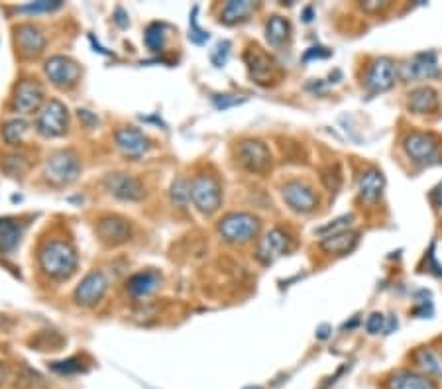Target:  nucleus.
Here are the masks:
<instances>
[{
	"instance_id": "f257e3e1",
	"label": "nucleus",
	"mask_w": 442,
	"mask_h": 389,
	"mask_svg": "<svg viewBox=\"0 0 442 389\" xmlns=\"http://www.w3.org/2000/svg\"><path fill=\"white\" fill-rule=\"evenodd\" d=\"M40 265L49 277L65 280L77 268V253L71 246L61 240H54L40 250Z\"/></svg>"
},
{
	"instance_id": "f03ea898",
	"label": "nucleus",
	"mask_w": 442,
	"mask_h": 389,
	"mask_svg": "<svg viewBox=\"0 0 442 389\" xmlns=\"http://www.w3.org/2000/svg\"><path fill=\"white\" fill-rule=\"evenodd\" d=\"M218 232L226 242L242 244L260 232V220L248 213H230L218 222Z\"/></svg>"
},
{
	"instance_id": "7ed1b4c3",
	"label": "nucleus",
	"mask_w": 442,
	"mask_h": 389,
	"mask_svg": "<svg viewBox=\"0 0 442 389\" xmlns=\"http://www.w3.org/2000/svg\"><path fill=\"white\" fill-rule=\"evenodd\" d=\"M191 199L195 207L199 208L203 215H213L217 213L220 203H222V189L220 183L213 175H197L191 181Z\"/></svg>"
},
{
	"instance_id": "20e7f679",
	"label": "nucleus",
	"mask_w": 442,
	"mask_h": 389,
	"mask_svg": "<svg viewBox=\"0 0 442 389\" xmlns=\"http://www.w3.org/2000/svg\"><path fill=\"white\" fill-rule=\"evenodd\" d=\"M79 172H81V163L77 155L73 152H57L45 163L44 175L54 185H69L79 177Z\"/></svg>"
},
{
	"instance_id": "39448f33",
	"label": "nucleus",
	"mask_w": 442,
	"mask_h": 389,
	"mask_svg": "<svg viewBox=\"0 0 442 389\" xmlns=\"http://www.w3.org/2000/svg\"><path fill=\"white\" fill-rule=\"evenodd\" d=\"M398 79V69L395 64L389 57H378L374 59L364 75V87L370 95H379V92L389 91Z\"/></svg>"
},
{
	"instance_id": "423d86ee",
	"label": "nucleus",
	"mask_w": 442,
	"mask_h": 389,
	"mask_svg": "<svg viewBox=\"0 0 442 389\" xmlns=\"http://www.w3.org/2000/svg\"><path fill=\"white\" fill-rule=\"evenodd\" d=\"M69 124V114L61 100H49L37 116V132L45 138L64 136Z\"/></svg>"
},
{
	"instance_id": "0eeeda50",
	"label": "nucleus",
	"mask_w": 442,
	"mask_h": 389,
	"mask_svg": "<svg viewBox=\"0 0 442 389\" xmlns=\"http://www.w3.org/2000/svg\"><path fill=\"white\" fill-rule=\"evenodd\" d=\"M403 150L413 162L426 165V163L434 162V157L438 155L441 142H438V138L429 134V132H411L403 140Z\"/></svg>"
},
{
	"instance_id": "6e6552de",
	"label": "nucleus",
	"mask_w": 442,
	"mask_h": 389,
	"mask_svg": "<svg viewBox=\"0 0 442 389\" xmlns=\"http://www.w3.org/2000/svg\"><path fill=\"white\" fill-rule=\"evenodd\" d=\"M238 162L244 169L252 173H265L271 167V154L268 145L260 140H244L236 150Z\"/></svg>"
},
{
	"instance_id": "1a4fd4ad",
	"label": "nucleus",
	"mask_w": 442,
	"mask_h": 389,
	"mask_svg": "<svg viewBox=\"0 0 442 389\" xmlns=\"http://www.w3.org/2000/svg\"><path fill=\"white\" fill-rule=\"evenodd\" d=\"M45 75L49 77V81L54 83L59 89H67L73 87L81 77V67L75 64L73 59L65 57V55H54L49 57L44 65Z\"/></svg>"
},
{
	"instance_id": "9d476101",
	"label": "nucleus",
	"mask_w": 442,
	"mask_h": 389,
	"mask_svg": "<svg viewBox=\"0 0 442 389\" xmlns=\"http://www.w3.org/2000/svg\"><path fill=\"white\" fill-rule=\"evenodd\" d=\"M438 73H441V67H438V55H436V52L417 54L405 65H401V79L403 81L433 79Z\"/></svg>"
},
{
	"instance_id": "9b49d317",
	"label": "nucleus",
	"mask_w": 442,
	"mask_h": 389,
	"mask_svg": "<svg viewBox=\"0 0 442 389\" xmlns=\"http://www.w3.org/2000/svg\"><path fill=\"white\" fill-rule=\"evenodd\" d=\"M281 197L295 213H311L318 207V197L313 187L301 181L285 183L281 189Z\"/></svg>"
},
{
	"instance_id": "f8f14e48",
	"label": "nucleus",
	"mask_w": 442,
	"mask_h": 389,
	"mask_svg": "<svg viewBox=\"0 0 442 389\" xmlns=\"http://www.w3.org/2000/svg\"><path fill=\"white\" fill-rule=\"evenodd\" d=\"M289 244H291V238H289L287 232H283L281 228H271L270 232H265V236L260 240L256 258L263 265H270L287 252Z\"/></svg>"
},
{
	"instance_id": "ddd939ff",
	"label": "nucleus",
	"mask_w": 442,
	"mask_h": 389,
	"mask_svg": "<svg viewBox=\"0 0 442 389\" xmlns=\"http://www.w3.org/2000/svg\"><path fill=\"white\" fill-rule=\"evenodd\" d=\"M42 102H44V87L36 79H24L16 85L12 104L18 112L32 114L42 107Z\"/></svg>"
},
{
	"instance_id": "4468645a",
	"label": "nucleus",
	"mask_w": 442,
	"mask_h": 389,
	"mask_svg": "<svg viewBox=\"0 0 442 389\" xmlns=\"http://www.w3.org/2000/svg\"><path fill=\"white\" fill-rule=\"evenodd\" d=\"M244 61L248 65V71H250V77L253 81L260 83V85H270L273 73H275V61L263 52L262 47H248L244 54Z\"/></svg>"
},
{
	"instance_id": "2eb2a0df",
	"label": "nucleus",
	"mask_w": 442,
	"mask_h": 389,
	"mask_svg": "<svg viewBox=\"0 0 442 389\" xmlns=\"http://www.w3.org/2000/svg\"><path fill=\"white\" fill-rule=\"evenodd\" d=\"M104 187L122 201H140L144 197V185L128 173H110L104 177Z\"/></svg>"
},
{
	"instance_id": "dca6fc26",
	"label": "nucleus",
	"mask_w": 442,
	"mask_h": 389,
	"mask_svg": "<svg viewBox=\"0 0 442 389\" xmlns=\"http://www.w3.org/2000/svg\"><path fill=\"white\" fill-rule=\"evenodd\" d=\"M107 289H109V280L104 277V273L92 272L79 283V287L75 291V299L83 307H92L104 297Z\"/></svg>"
},
{
	"instance_id": "f3484780",
	"label": "nucleus",
	"mask_w": 442,
	"mask_h": 389,
	"mask_svg": "<svg viewBox=\"0 0 442 389\" xmlns=\"http://www.w3.org/2000/svg\"><path fill=\"white\" fill-rule=\"evenodd\" d=\"M114 140H117L118 150L126 157H132V160H138L150 150V140L145 136L142 130H138L134 126L120 128L117 134H114Z\"/></svg>"
},
{
	"instance_id": "a211bd4d",
	"label": "nucleus",
	"mask_w": 442,
	"mask_h": 389,
	"mask_svg": "<svg viewBox=\"0 0 442 389\" xmlns=\"http://www.w3.org/2000/svg\"><path fill=\"white\" fill-rule=\"evenodd\" d=\"M97 234L107 246H120L130 240L132 228L120 217H102L97 222Z\"/></svg>"
},
{
	"instance_id": "6ab92c4d",
	"label": "nucleus",
	"mask_w": 442,
	"mask_h": 389,
	"mask_svg": "<svg viewBox=\"0 0 442 389\" xmlns=\"http://www.w3.org/2000/svg\"><path fill=\"white\" fill-rule=\"evenodd\" d=\"M16 44L24 57H37L44 52L45 37L42 30L34 24H22L16 28Z\"/></svg>"
},
{
	"instance_id": "aec40b11",
	"label": "nucleus",
	"mask_w": 442,
	"mask_h": 389,
	"mask_svg": "<svg viewBox=\"0 0 442 389\" xmlns=\"http://www.w3.org/2000/svg\"><path fill=\"white\" fill-rule=\"evenodd\" d=\"M383 189H386V177L379 169L370 167V169L362 172V175L358 177V193H360V199L364 203L374 205L381 197Z\"/></svg>"
},
{
	"instance_id": "412c9836",
	"label": "nucleus",
	"mask_w": 442,
	"mask_h": 389,
	"mask_svg": "<svg viewBox=\"0 0 442 389\" xmlns=\"http://www.w3.org/2000/svg\"><path fill=\"white\" fill-rule=\"evenodd\" d=\"M438 107V92L434 91L433 87L424 85V87H417L407 95V109L415 114H426L433 112Z\"/></svg>"
},
{
	"instance_id": "4be33fe9",
	"label": "nucleus",
	"mask_w": 442,
	"mask_h": 389,
	"mask_svg": "<svg viewBox=\"0 0 442 389\" xmlns=\"http://www.w3.org/2000/svg\"><path fill=\"white\" fill-rule=\"evenodd\" d=\"M388 389H436V383L417 371H398L388 380Z\"/></svg>"
},
{
	"instance_id": "5701e85b",
	"label": "nucleus",
	"mask_w": 442,
	"mask_h": 389,
	"mask_svg": "<svg viewBox=\"0 0 442 389\" xmlns=\"http://www.w3.org/2000/svg\"><path fill=\"white\" fill-rule=\"evenodd\" d=\"M360 240V232H354V230H344V232H338V234L326 236L323 238V250L328 253H338V256H344V253L352 252L356 244Z\"/></svg>"
},
{
	"instance_id": "b1692460",
	"label": "nucleus",
	"mask_w": 442,
	"mask_h": 389,
	"mask_svg": "<svg viewBox=\"0 0 442 389\" xmlns=\"http://www.w3.org/2000/svg\"><path fill=\"white\" fill-rule=\"evenodd\" d=\"M413 362L424 373L442 376V352L434 350V348H429V346L417 348L413 352Z\"/></svg>"
},
{
	"instance_id": "393cba45",
	"label": "nucleus",
	"mask_w": 442,
	"mask_h": 389,
	"mask_svg": "<svg viewBox=\"0 0 442 389\" xmlns=\"http://www.w3.org/2000/svg\"><path fill=\"white\" fill-rule=\"evenodd\" d=\"M258 10V4L256 2H250V0H232L228 2L225 8H222V22L225 24H238V22H244L252 16L253 12Z\"/></svg>"
},
{
	"instance_id": "a878e982",
	"label": "nucleus",
	"mask_w": 442,
	"mask_h": 389,
	"mask_svg": "<svg viewBox=\"0 0 442 389\" xmlns=\"http://www.w3.org/2000/svg\"><path fill=\"white\" fill-rule=\"evenodd\" d=\"M126 287L134 297H145V295L154 293L160 287V275L154 272L136 273V275H132L128 280Z\"/></svg>"
},
{
	"instance_id": "bb28decb",
	"label": "nucleus",
	"mask_w": 442,
	"mask_h": 389,
	"mask_svg": "<svg viewBox=\"0 0 442 389\" xmlns=\"http://www.w3.org/2000/svg\"><path fill=\"white\" fill-rule=\"evenodd\" d=\"M291 34V26L285 18L281 16H271L265 24V40L270 42V46L280 47L289 40Z\"/></svg>"
},
{
	"instance_id": "cd10ccee",
	"label": "nucleus",
	"mask_w": 442,
	"mask_h": 389,
	"mask_svg": "<svg viewBox=\"0 0 442 389\" xmlns=\"http://www.w3.org/2000/svg\"><path fill=\"white\" fill-rule=\"evenodd\" d=\"M28 130H30V124H28L24 118H14V120H8L2 126V138H4L6 144L18 145L26 138Z\"/></svg>"
},
{
	"instance_id": "c85d7f7f",
	"label": "nucleus",
	"mask_w": 442,
	"mask_h": 389,
	"mask_svg": "<svg viewBox=\"0 0 442 389\" xmlns=\"http://www.w3.org/2000/svg\"><path fill=\"white\" fill-rule=\"evenodd\" d=\"M20 240V227L10 218H0V253L10 252Z\"/></svg>"
},
{
	"instance_id": "c756f323",
	"label": "nucleus",
	"mask_w": 442,
	"mask_h": 389,
	"mask_svg": "<svg viewBox=\"0 0 442 389\" xmlns=\"http://www.w3.org/2000/svg\"><path fill=\"white\" fill-rule=\"evenodd\" d=\"M28 165H30V163H28L26 155L18 154L4 155L2 162H0V167L8 173V175H12V177H22V175L28 172Z\"/></svg>"
},
{
	"instance_id": "7c9ffc66",
	"label": "nucleus",
	"mask_w": 442,
	"mask_h": 389,
	"mask_svg": "<svg viewBox=\"0 0 442 389\" xmlns=\"http://www.w3.org/2000/svg\"><path fill=\"white\" fill-rule=\"evenodd\" d=\"M145 44L152 52H162L163 46H165V26L155 22L152 26H148L145 30Z\"/></svg>"
},
{
	"instance_id": "2f4dec72",
	"label": "nucleus",
	"mask_w": 442,
	"mask_h": 389,
	"mask_svg": "<svg viewBox=\"0 0 442 389\" xmlns=\"http://www.w3.org/2000/svg\"><path fill=\"white\" fill-rule=\"evenodd\" d=\"M352 220H354V215H344V217H338V218H334V220H330L328 225H325V227H321V228H316L315 232L316 234H321V236H333V234H338V232H344V230H348L350 228V225H352Z\"/></svg>"
},
{
	"instance_id": "473e14b6",
	"label": "nucleus",
	"mask_w": 442,
	"mask_h": 389,
	"mask_svg": "<svg viewBox=\"0 0 442 389\" xmlns=\"http://www.w3.org/2000/svg\"><path fill=\"white\" fill-rule=\"evenodd\" d=\"M172 201L177 207H185L191 201V183L187 179H177L172 185Z\"/></svg>"
},
{
	"instance_id": "72a5a7b5",
	"label": "nucleus",
	"mask_w": 442,
	"mask_h": 389,
	"mask_svg": "<svg viewBox=\"0 0 442 389\" xmlns=\"http://www.w3.org/2000/svg\"><path fill=\"white\" fill-rule=\"evenodd\" d=\"M61 0H37L26 6H20V12H30V14H37V12H52V10L61 8Z\"/></svg>"
},
{
	"instance_id": "f704fd0d",
	"label": "nucleus",
	"mask_w": 442,
	"mask_h": 389,
	"mask_svg": "<svg viewBox=\"0 0 442 389\" xmlns=\"http://www.w3.org/2000/svg\"><path fill=\"white\" fill-rule=\"evenodd\" d=\"M52 370L55 373H59V376H73V373H79L83 370V366L77 358H69V360H64V362L52 364Z\"/></svg>"
},
{
	"instance_id": "c9c22d12",
	"label": "nucleus",
	"mask_w": 442,
	"mask_h": 389,
	"mask_svg": "<svg viewBox=\"0 0 442 389\" xmlns=\"http://www.w3.org/2000/svg\"><path fill=\"white\" fill-rule=\"evenodd\" d=\"M366 330L370 333V335H379V333H383L386 330V317L381 315V313H371L368 321H366Z\"/></svg>"
},
{
	"instance_id": "e433bc0d",
	"label": "nucleus",
	"mask_w": 442,
	"mask_h": 389,
	"mask_svg": "<svg viewBox=\"0 0 442 389\" xmlns=\"http://www.w3.org/2000/svg\"><path fill=\"white\" fill-rule=\"evenodd\" d=\"M197 8L193 10V16H191V42H195V44H205L208 40V32H205V30H201L199 24H197Z\"/></svg>"
},
{
	"instance_id": "4c0bfd02",
	"label": "nucleus",
	"mask_w": 442,
	"mask_h": 389,
	"mask_svg": "<svg viewBox=\"0 0 442 389\" xmlns=\"http://www.w3.org/2000/svg\"><path fill=\"white\" fill-rule=\"evenodd\" d=\"M228 54H230V42H220L215 47L210 59H213V64L217 65V67H222L226 64V59H228Z\"/></svg>"
},
{
	"instance_id": "58836bf2",
	"label": "nucleus",
	"mask_w": 442,
	"mask_h": 389,
	"mask_svg": "<svg viewBox=\"0 0 442 389\" xmlns=\"http://www.w3.org/2000/svg\"><path fill=\"white\" fill-rule=\"evenodd\" d=\"M246 102V99H238V97H232V95H222V97H215V104H217V109H230V107H238V104H242Z\"/></svg>"
},
{
	"instance_id": "ea45409f",
	"label": "nucleus",
	"mask_w": 442,
	"mask_h": 389,
	"mask_svg": "<svg viewBox=\"0 0 442 389\" xmlns=\"http://www.w3.org/2000/svg\"><path fill=\"white\" fill-rule=\"evenodd\" d=\"M330 57V52L326 47H309L305 55H303V61H311V59H326Z\"/></svg>"
},
{
	"instance_id": "a19ab883",
	"label": "nucleus",
	"mask_w": 442,
	"mask_h": 389,
	"mask_svg": "<svg viewBox=\"0 0 442 389\" xmlns=\"http://www.w3.org/2000/svg\"><path fill=\"white\" fill-rule=\"evenodd\" d=\"M360 6H362V10H364V12H370V14H374V12H381V10L388 8L389 2H379V0H368V2H362Z\"/></svg>"
},
{
	"instance_id": "79ce46f5",
	"label": "nucleus",
	"mask_w": 442,
	"mask_h": 389,
	"mask_svg": "<svg viewBox=\"0 0 442 389\" xmlns=\"http://www.w3.org/2000/svg\"><path fill=\"white\" fill-rule=\"evenodd\" d=\"M426 258H429V262H426V270H431V272L436 273V275H442V265H438V262H436V256H434V242L431 244V248H429Z\"/></svg>"
},
{
	"instance_id": "37998d69",
	"label": "nucleus",
	"mask_w": 442,
	"mask_h": 389,
	"mask_svg": "<svg viewBox=\"0 0 442 389\" xmlns=\"http://www.w3.org/2000/svg\"><path fill=\"white\" fill-rule=\"evenodd\" d=\"M431 199H433V203L436 207H442V183H438V187L433 191Z\"/></svg>"
},
{
	"instance_id": "c03bdc74",
	"label": "nucleus",
	"mask_w": 442,
	"mask_h": 389,
	"mask_svg": "<svg viewBox=\"0 0 442 389\" xmlns=\"http://www.w3.org/2000/svg\"><path fill=\"white\" fill-rule=\"evenodd\" d=\"M330 330H333L330 326L323 325V326H321V328H318V330H316V338H321V340H326V338L330 336Z\"/></svg>"
},
{
	"instance_id": "a18cd8bd",
	"label": "nucleus",
	"mask_w": 442,
	"mask_h": 389,
	"mask_svg": "<svg viewBox=\"0 0 442 389\" xmlns=\"http://www.w3.org/2000/svg\"><path fill=\"white\" fill-rule=\"evenodd\" d=\"M303 16H305V22H311V20H313V8H311V6H307V8H305V12H303Z\"/></svg>"
},
{
	"instance_id": "49530a36",
	"label": "nucleus",
	"mask_w": 442,
	"mask_h": 389,
	"mask_svg": "<svg viewBox=\"0 0 442 389\" xmlns=\"http://www.w3.org/2000/svg\"><path fill=\"white\" fill-rule=\"evenodd\" d=\"M4 380V368H2V364H0V383Z\"/></svg>"
},
{
	"instance_id": "de8ad7c7",
	"label": "nucleus",
	"mask_w": 442,
	"mask_h": 389,
	"mask_svg": "<svg viewBox=\"0 0 442 389\" xmlns=\"http://www.w3.org/2000/svg\"><path fill=\"white\" fill-rule=\"evenodd\" d=\"M246 389H262V388H258V385H256V388H246Z\"/></svg>"
}]
</instances>
